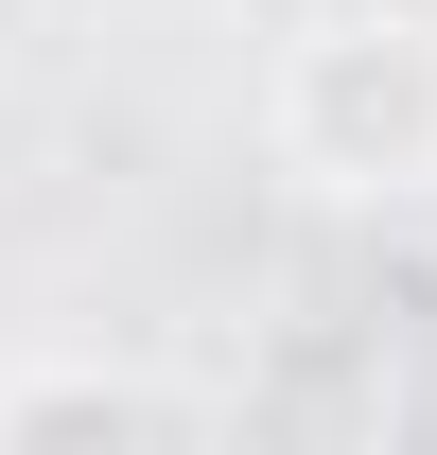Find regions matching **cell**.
Masks as SVG:
<instances>
[{
  "label": "cell",
  "instance_id": "2",
  "mask_svg": "<svg viewBox=\"0 0 437 455\" xmlns=\"http://www.w3.org/2000/svg\"><path fill=\"white\" fill-rule=\"evenodd\" d=\"M211 403L158 386V368H106V350H53V368H0V438H193Z\"/></svg>",
  "mask_w": 437,
  "mask_h": 455
},
{
  "label": "cell",
  "instance_id": "1",
  "mask_svg": "<svg viewBox=\"0 0 437 455\" xmlns=\"http://www.w3.org/2000/svg\"><path fill=\"white\" fill-rule=\"evenodd\" d=\"M263 158L332 211H420L437 193V18L420 0H332L263 70Z\"/></svg>",
  "mask_w": 437,
  "mask_h": 455
}]
</instances>
